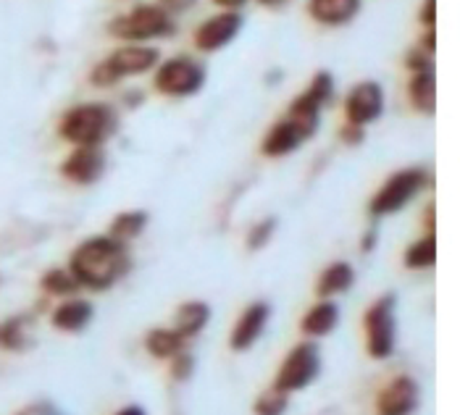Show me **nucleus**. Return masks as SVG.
I'll list each match as a JSON object with an SVG mask.
<instances>
[{
  "label": "nucleus",
  "instance_id": "obj_26",
  "mask_svg": "<svg viewBox=\"0 0 460 415\" xmlns=\"http://www.w3.org/2000/svg\"><path fill=\"white\" fill-rule=\"evenodd\" d=\"M0 345L8 347V349H22L27 345V318L24 315L8 318L0 326Z\"/></svg>",
  "mask_w": 460,
  "mask_h": 415
},
{
  "label": "nucleus",
  "instance_id": "obj_23",
  "mask_svg": "<svg viewBox=\"0 0 460 415\" xmlns=\"http://www.w3.org/2000/svg\"><path fill=\"white\" fill-rule=\"evenodd\" d=\"M303 103L314 105V108H323V105L329 103L332 98H334V76H332V71H316L314 76H311V82H308V87L297 95Z\"/></svg>",
  "mask_w": 460,
  "mask_h": 415
},
{
  "label": "nucleus",
  "instance_id": "obj_21",
  "mask_svg": "<svg viewBox=\"0 0 460 415\" xmlns=\"http://www.w3.org/2000/svg\"><path fill=\"white\" fill-rule=\"evenodd\" d=\"M187 345V340L179 334L177 329H153L147 337H145V347L153 358H161V360H169L174 358L177 352H181Z\"/></svg>",
  "mask_w": 460,
  "mask_h": 415
},
{
  "label": "nucleus",
  "instance_id": "obj_9",
  "mask_svg": "<svg viewBox=\"0 0 460 415\" xmlns=\"http://www.w3.org/2000/svg\"><path fill=\"white\" fill-rule=\"evenodd\" d=\"M108 169V158L101 145H76L69 155L61 161V176L76 184V187H90L103 179Z\"/></svg>",
  "mask_w": 460,
  "mask_h": 415
},
{
  "label": "nucleus",
  "instance_id": "obj_16",
  "mask_svg": "<svg viewBox=\"0 0 460 415\" xmlns=\"http://www.w3.org/2000/svg\"><path fill=\"white\" fill-rule=\"evenodd\" d=\"M93 313H95L93 303L74 297V300L61 303V305L53 311V315H50V323H53L58 331L76 334V331H84V329L90 326V321H93Z\"/></svg>",
  "mask_w": 460,
  "mask_h": 415
},
{
  "label": "nucleus",
  "instance_id": "obj_31",
  "mask_svg": "<svg viewBox=\"0 0 460 415\" xmlns=\"http://www.w3.org/2000/svg\"><path fill=\"white\" fill-rule=\"evenodd\" d=\"M340 139L348 145V147H358L363 139H366V127H358V124H345L340 129Z\"/></svg>",
  "mask_w": 460,
  "mask_h": 415
},
{
  "label": "nucleus",
  "instance_id": "obj_2",
  "mask_svg": "<svg viewBox=\"0 0 460 415\" xmlns=\"http://www.w3.org/2000/svg\"><path fill=\"white\" fill-rule=\"evenodd\" d=\"M119 132V113L108 103H76L58 119V137L69 145H101Z\"/></svg>",
  "mask_w": 460,
  "mask_h": 415
},
{
  "label": "nucleus",
  "instance_id": "obj_22",
  "mask_svg": "<svg viewBox=\"0 0 460 415\" xmlns=\"http://www.w3.org/2000/svg\"><path fill=\"white\" fill-rule=\"evenodd\" d=\"M147 221H150V216L145 210H124V213H119L111 221L108 234L116 237V240H121V243H132V240H137L142 232H145Z\"/></svg>",
  "mask_w": 460,
  "mask_h": 415
},
{
  "label": "nucleus",
  "instance_id": "obj_40",
  "mask_svg": "<svg viewBox=\"0 0 460 415\" xmlns=\"http://www.w3.org/2000/svg\"><path fill=\"white\" fill-rule=\"evenodd\" d=\"M261 5H266V8H279V5H284L287 0H258Z\"/></svg>",
  "mask_w": 460,
  "mask_h": 415
},
{
  "label": "nucleus",
  "instance_id": "obj_35",
  "mask_svg": "<svg viewBox=\"0 0 460 415\" xmlns=\"http://www.w3.org/2000/svg\"><path fill=\"white\" fill-rule=\"evenodd\" d=\"M421 48H424L426 53H431V56L437 53V32H434V30H429V32L421 37Z\"/></svg>",
  "mask_w": 460,
  "mask_h": 415
},
{
  "label": "nucleus",
  "instance_id": "obj_15",
  "mask_svg": "<svg viewBox=\"0 0 460 415\" xmlns=\"http://www.w3.org/2000/svg\"><path fill=\"white\" fill-rule=\"evenodd\" d=\"M305 11L321 27H345L360 13V0H308Z\"/></svg>",
  "mask_w": 460,
  "mask_h": 415
},
{
  "label": "nucleus",
  "instance_id": "obj_14",
  "mask_svg": "<svg viewBox=\"0 0 460 415\" xmlns=\"http://www.w3.org/2000/svg\"><path fill=\"white\" fill-rule=\"evenodd\" d=\"M269 315H271V308L266 303H252V305H248L245 313L240 315V321L234 323V329H232V340H229L232 349H240L243 352V349H250V347L255 345L261 340L266 323H269Z\"/></svg>",
  "mask_w": 460,
  "mask_h": 415
},
{
  "label": "nucleus",
  "instance_id": "obj_18",
  "mask_svg": "<svg viewBox=\"0 0 460 415\" xmlns=\"http://www.w3.org/2000/svg\"><path fill=\"white\" fill-rule=\"evenodd\" d=\"M337 323H340V305L326 297L323 303H316L311 311L305 313L300 329L308 337H326L337 329Z\"/></svg>",
  "mask_w": 460,
  "mask_h": 415
},
{
  "label": "nucleus",
  "instance_id": "obj_1",
  "mask_svg": "<svg viewBox=\"0 0 460 415\" xmlns=\"http://www.w3.org/2000/svg\"><path fill=\"white\" fill-rule=\"evenodd\" d=\"M132 269V255L127 250V243L111 237V234H98L90 237L69 258L71 277L76 278L79 287H87L93 292H106L116 281L129 274Z\"/></svg>",
  "mask_w": 460,
  "mask_h": 415
},
{
  "label": "nucleus",
  "instance_id": "obj_28",
  "mask_svg": "<svg viewBox=\"0 0 460 415\" xmlns=\"http://www.w3.org/2000/svg\"><path fill=\"white\" fill-rule=\"evenodd\" d=\"M287 411V392H279L277 386L269 389L258 402H255V415H282Z\"/></svg>",
  "mask_w": 460,
  "mask_h": 415
},
{
  "label": "nucleus",
  "instance_id": "obj_34",
  "mask_svg": "<svg viewBox=\"0 0 460 415\" xmlns=\"http://www.w3.org/2000/svg\"><path fill=\"white\" fill-rule=\"evenodd\" d=\"M376 240H379V232L371 226V229L366 232V237L360 240V250H363V252H371V250L376 247Z\"/></svg>",
  "mask_w": 460,
  "mask_h": 415
},
{
  "label": "nucleus",
  "instance_id": "obj_17",
  "mask_svg": "<svg viewBox=\"0 0 460 415\" xmlns=\"http://www.w3.org/2000/svg\"><path fill=\"white\" fill-rule=\"evenodd\" d=\"M408 101H411V105L419 113H424V116H431L437 110V76H434V69L411 74Z\"/></svg>",
  "mask_w": 460,
  "mask_h": 415
},
{
  "label": "nucleus",
  "instance_id": "obj_12",
  "mask_svg": "<svg viewBox=\"0 0 460 415\" xmlns=\"http://www.w3.org/2000/svg\"><path fill=\"white\" fill-rule=\"evenodd\" d=\"M308 139H314L295 119H289L284 113L279 121H274L269 127V132L261 139V155L266 158H284L292 155L295 150H300Z\"/></svg>",
  "mask_w": 460,
  "mask_h": 415
},
{
  "label": "nucleus",
  "instance_id": "obj_11",
  "mask_svg": "<svg viewBox=\"0 0 460 415\" xmlns=\"http://www.w3.org/2000/svg\"><path fill=\"white\" fill-rule=\"evenodd\" d=\"M243 27H245V19L240 16V11H221L195 30V37H192L195 48L200 53H218L240 37Z\"/></svg>",
  "mask_w": 460,
  "mask_h": 415
},
{
  "label": "nucleus",
  "instance_id": "obj_20",
  "mask_svg": "<svg viewBox=\"0 0 460 415\" xmlns=\"http://www.w3.org/2000/svg\"><path fill=\"white\" fill-rule=\"evenodd\" d=\"M208 321H211V308L206 303H200V300H192V303L179 305L177 326L174 329L184 340H192L208 326Z\"/></svg>",
  "mask_w": 460,
  "mask_h": 415
},
{
  "label": "nucleus",
  "instance_id": "obj_25",
  "mask_svg": "<svg viewBox=\"0 0 460 415\" xmlns=\"http://www.w3.org/2000/svg\"><path fill=\"white\" fill-rule=\"evenodd\" d=\"M40 284L53 297H69L79 289V284H76V278L71 277L69 269H50L45 277L40 278Z\"/></svg>",
  "mask_w": 460,
  "mask_h": 415
},
{
  "label": "nucleus",
  "instance_id": "obj_7",
  "mask_svg": "<svg viewBox=\"0 0 460 415\" xmlns=\"http://www.w3.org/2000/svg\"><path fill=\"white\" fill-rule=\"evenodd\" d=\"M363 329H366V347L374 360H385L394 352V295L379 297L366 315H363Z\"/></svg>",
  "mask_w": 460,
  "mask_h": 415
},
{
  "label": "nucleus",
  "instance_id": "obj_30",
  "mask_svg": "<svg viewBox=\"0 0 460 415\" xmlns=\"http://www.w3.org/2000/svg\"><path fill=\"white\" fill-rule=\"evenodd\" d=\"M192 368H195V360H192V355H187L184 349L172 358V376L177 381L190 379V376H192Z\"/></svg>",
  "mask_w": 460,
  "mask_h": 415
},
{
  "label": "nucleus",
  "instance_id": "obj_6",
  "mask_svg": "<svg viewBox=\"0 0 460 415\" xmlns=\"http://www.w3.org/2000/svg\"><path fill=\"white\" fill-rule=\"evenodd\" d=\"M206 79L208 69L200 61L190 56H174L169 61H158L153 87L166 98H192L206 87Z\"/></svg>",
  "mask_w": 460,
  "mask_h": 415
},
{
  "label": "nucleus",
  "instance_id": "obj_8",
  "mask_svg": "<svg viewBox=\"0 0 460 415\" xmlns=\"http://www.w3.org/2000/svg\"><path fill=\"white\" fill-rule=\"evenodd\" d=\"M321 371V352L314 342H303V345L292 347L289 355L284 358L282 371L277 376V389L279 392H295V389H305L311 381L319 376Z\"/></svg>",
  "mask_w": 460,
  "mask_h": 415
},
{
  "label": "nucleus",
  "instance_id": "obj_39",
  "mask_svg": "<svg viewBox=\"0 0 460 415\" xmlns=\"http://www.w3.org/2000/svg\"><path fill=\"white\" fill-rule=\"evenodd\" d=\"M116 415H145V411H142V408H137V405H132V408H124V411H119Z\"/></svg>",
  "mask_w": 460,
  "mask_h": 415
},
{
  "label": "nucleus",
  "instance_id": "obj_29",
  "mask_svg": "<svg viewBox=\"0 0 460 415\" xmlns=\"http://www.w3.org/2000/svg\"><path fill=\"white\" fill-rule=\"evenodd\" d=\"M431 58H434V56H431V53H426L424 48H413V50L405 56V69L411 71V74L434 69V61H431Z\"/></svg>",
  "mask_w": 460,
  "mask_h": 415
},
{
  "label": "nucleus",
  "instance_id": "obj_10",
  "mask_svg": "<svg viewBox=\"0 0 460 415\" xmlns=\"http://www.w3.org/2000/svg\"><path fill=\"white\" fill-rule=\"evenodd\" d=\"M345 121L358 124V127H368L374 121L382 119L385 113V90L379 82L374 79H363L350 87V93L345 95Z\"/></svg>",
  "mask_w": 460,
  "mask_h": 415
},
{
  "label": "nucleus",
  "instance_id": "obj_27",
  "mask_svg": "<svg viewBox=\"0 0 460 415\" xmlns=\"http://www.w3.org/2000/svg\"><path fill=\"white\" fill-rule=\"evenodd\" d=\"M277 234V218L274 216H269V218H263V221H258V224H252L248 232V237H245V244H248V250H263L266 244L271 243V237Z\"/></svg>",
  "mask_w": 460,
  "mask_h": 415
},
{
  "label": "nucleus",
  "instance_id": "obj_33",
  "mask_svg": "<svg viewBox=\"0 0 460 415\" xmlns=\"http://www.w3.org/2000/svg\"><path fill=\"white\" fill-rule=\"evenodd\" d=\"M161 5H164L169 13H181V11L192 8V5H195V0H161Z\"/></svg>",
  "mask_w": 460,
  "mask_h": 415
},
{
  "label": "nucleus",
  "instance_id": "obj_19",
  "mask_svg": "<svg viewBox=\"0 0 460 415\" xmlns=\"http://www.w3.org/2000/svg\"><path fill=\"white\" fill-rule=\"evenodd\" d=\"M353 284H355L353 266H350V263H345V260H337V263H332V266H326V269H323V274L319 277V284H316V295L326 300V297H334V295L348 292Z\"/></svg>",
  "mask_w": 460,
  "mask_h": 415
},
{
  "label": "nucleus",
  "instance_id": "obj_36",
  "mask_svg": "<svg viewBox=\"0 0 460 415\" xmlns=\"http://www.w3.org/2000/svg\"><path fill=\"white\" fill-rule=\"evenodd\" d=\"M221 11H240L248 0H213Z\"/></svg>",
  "mask_w": 460,
  "mask_h": 415
},
{
  "label": "nucleus",
  "instance_id": "obj_32",
  "mask_svg": "<svg viewBox=\"0 0 460 415\" xmlns=\"http://www.w3.org/2000/svg\"><path fill=\"white\" fill-rule=\"evenodd\" d=\"M421 24H426V30H434V24H437V0H424V5H421Z\"/></svg>",
  "mask_w": 460,
  "mask_h": 415
},
{
  "label": "nucleus",
  "instance_id": "obj_4",
  "mask_svg": "<svg viewBox=\"0 0 460 415\" xmlns=\"http://www.w3.org/2000/svg\"><path fill=\"white\" fill-rule=\"evenodd\" d=\"M177 32L172 13L161 3H140L127 13H119L108 24V35L124 42H147Z\"/></svg>",
  "mask_w": 460,
  "mask_h": 415
},
{
  "label": "nucleus",
  "instance_id": "obj_38",
  "mask_svg": "<svg viewBox=\"0 0 460 415\" xmlns=\"http://www.w3.org/2000/svg\"><path fill=\"white\" fill-rule=\"evenodd\" d=\"M22 415H58L50 405H35L32 411H27V413H22Z\"/></svg>",
  "mask_w": 460,
  "mask_h": 415
},
{
  "label": "nucleus",
  "instance_id": "obj_5",
  "mask_svg": "<svg viewBox=\"0 0 460 415\" xmlns=\"http://www.w3.org/2000/svg\"><path fill=\"white\" fill-rule=\"evenodd\" d=\"M431 184V173L424 166H411V169H400L387 181L374 192L371 203H368V213L374 218H385L392 213H400L405 206H411L424 190Z\"/></svg>",
  "mask_w": 460,
  "mask_h": 415
},
{
  "label": "nucleus",
  "instance_id": "obj_13",
  "mask_svg": "<svg viewBox=\"0 0 460 415\" xmlns=\"http://www.w3.org/2000/svg\"><path fill=\"white\" fill-rule=\"evenodd\" d=\"M419 405V384L411 376H397L385 386V392L376 400L379 415H411Z\"/></svg>",
  "mask_w": 460,
  "mask_h": 415
},
{
  "label": "nucleus",
  "instance_id": "obj_37",
  "mask_svg": "<svg viewBox=\"0 0 460 415\" xmlns=\"http://www.w3.org/2000/svg\"><path fill=\"white\" fill-rule=\"evenodd\" d=\"M142 98H145V95H142L140 90H129V93L124 95V103L129 105V108H137V105L142 103Z\"/></svg>",
  "mask_w": 460,
  "mask_h": 415
},
{
  "label": "nucleus",
  "instance_id": "obj_24",
  "mask_svg": "<svg viewBox=\"0 0 460 415\" xmlns=\"http://www.w3.org/2000/svg\"><path fill=\"white\" fill-rule=\"evenodd\" d=\"M437 263V237L434 232H426V237L416 240L405 250V266L413 271H424Z\"/></svg>",
  "mask_w": 460,
  "mask_h": 415
},
{
  "label": "nucleus",
  "instance_id": "obj_3",
  "mask_svg": "<svg viewBox=\"0 0 460 415\" xmlns=\"http://www.w3.org/2000/svg\"><path fill=\"white\" fill-rule=\"evenodd\" d=\"M161 61V50L145 42H127L121 48H116L108 58L98 61L90 71V84L98 90L116 87L121 79L127 76H142L147 71H153Z\"/></svg>",
  "mask_w": 460,
  "mask_h": 415
}]
</instances>
